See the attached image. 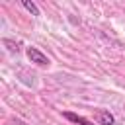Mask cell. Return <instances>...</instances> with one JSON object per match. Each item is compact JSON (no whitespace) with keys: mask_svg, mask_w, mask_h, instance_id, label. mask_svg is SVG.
Returning <instances> with one entry per match:
<instances>
[{"mask_svg":"<svg viewBox=\"0 0 125 125\" xmlns=\"http://www.w3.org/2000/svg\"><path fill=\"white\" fill-rule=\"evenodd\" d=\"M25 55H27V59L31 61V62H35V64H39V66H47L51 61H49V57L45 55V53H41L37 47H27L25 49Z\"/></svg>","mask_w":125,"mask_h":125,"instance_id":"obj_1","label":"cell"},{"mask_svg":"<svg viewBox=\"0 0 125 125\" xmlns=\"http://www.w3.org/2000/svg\"><path fill=\"white\" fill-rule=\"evenodd\" d=\"M62 117L68 119L70 123H76V125H94L90 119H86V117H82L78 113H72V111H62Z\"/></svg>","mask_w":125,"mask_h":125,"instance_id":"obj_2","label":"cell"},{"mask_svg":"<svg viewBox=\"0 0 125 125\" xmlns=\"http://www.w3.org/2000/svg\"><path fill=\"white\" fill-rule=\"evenodd\" d=\"M96 119H98L100 125H113L115 123V117L109 113V109H100L96 113Z\"/></svg>","mask_w":125,"mask_h":125,"instance_id":"obj_3","label":"cell"},{"mask_svg":"<svg viewBox=\"0 0 125 125\" xmlns=\"http://www.w3.org/2000/svg\"><path fill=\"white\" fill-rule=\"evenodd\" d=\"M21 6L31 14V16H41V12H39V8L33 4V2H29V0H21Z\"/></svg>","mask_w":125,"mask_h":125,"instance_id":"obj_4","label":"cell"},{"mask_svg":"<svg viewBox=\"0 0 125 125\" xmlns=\"http://www.w3.org/2000/svg\"><path fill=\"white\" fill-rule=\"evenodd\" d=\"M2 43L10 49V51H20V47H18V43L16 41H12V39H2Z\"/></svg>","mask_w":125,"mask_h":125,"instance_id":"obj_5","label":"cell"}]
</instances>
